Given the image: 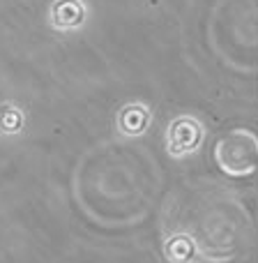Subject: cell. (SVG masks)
<instances>
[{
  "label": "cell",
  "mask_w": 258,
  "mask_h": 263,
  "mask_svg": "<svg viewBox=\"0 0 258 263\" xmlns=\"http://www.w3.org/2000/svg\"><path fill=\"white\" fill-rule=\"evenodd\" d=\"M203 139V127L194 118H177L168 129V153L187 155L199 148Z\"/></svg>",
  "instance_id": "6da1fadb"
},
{
  "label": "cell",
  "mask_w": 258,
  "mask_h": 263,
  "mask_svg": "<svg viewBox=\"0 0 258 263\" xmlns=\"http://www.w3.org/2000/svg\"><path fill=\"white\" fill-rule=\"evenodd\" d=\"M86 9L81 0H58L51 7V21L55 28H76L83 23Z\"/></svg>",
  "instance_id": "7a4b0ae2"
},
{
  "label": "cell",
  "mask_w": 258,
  "mask_h": 263,
  "mask_svg": "<svg viewBox=\"0 0 258 263\" xmlns=\"http://www.w3.org/2000/svg\"><path fill=\"white\" fill-rule=\"evenodd\" d=\"M148 120H150V111L145 109V106H141V104H131L127 106V109L120 114V129L125 132V134H129V136H136V134H141V132L145 129V125H148Z\"/></svg>",
  "instance_id": "3957f363"
},
{
  "label": "cell",
  "mask_w": 258,
  "mask_h": 263,
  "mask_svg": "<svg viewBox=\"0 0 258 263\" xmlns=\"http://www.w3.org/2000/svg\"><path fill=\"white\" fill-rule=\"evenodd\" d=\"M23 125V118H21V111H16L14 106H3L0 109V129L7 132V134H14L18 132Z\"/></svg>",
  "instance_id": "277c9868"
}]
</instances>
